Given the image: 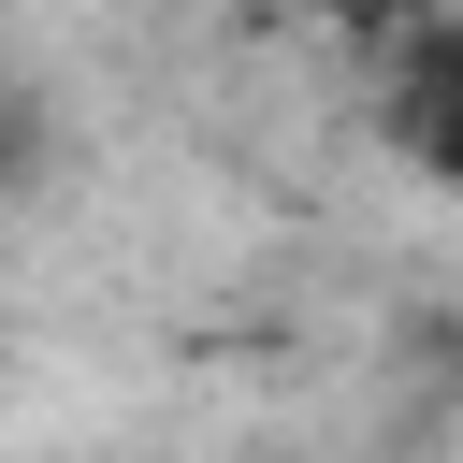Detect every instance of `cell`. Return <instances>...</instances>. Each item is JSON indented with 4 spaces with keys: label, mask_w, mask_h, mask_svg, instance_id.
<instances>
[{
    "label": "cell",
    "mask_w": 463,
    "mask_h": 463,
    "mask_svg": "<svg viewBox=\"0 0 463 463\" xmlns=\"http://www.w3.org/2000/svg\"><path fill=\"white\" fill-rule=\"evenodd\" d=\"M318 14H333V29H347V43H391V29H420V14H434V0H318Z\"/></svg>",
    "instance_id": "2"
},
{
    "label": "cell",
    "mask_w": 463,
    "mask_h": 463,
    "mask_svg": "<svg viewBox=\"0 0 463 463\" xmlns=\"http://www.w3.org/2000/svg\"><path fill=\"white\" fill-rule=\"evenodd\" d=\"M376 145H391L405 174L463 188V14H449V0L376 43Z\"/></svg>",
    "instance_id": "1"
}]
</instances>
